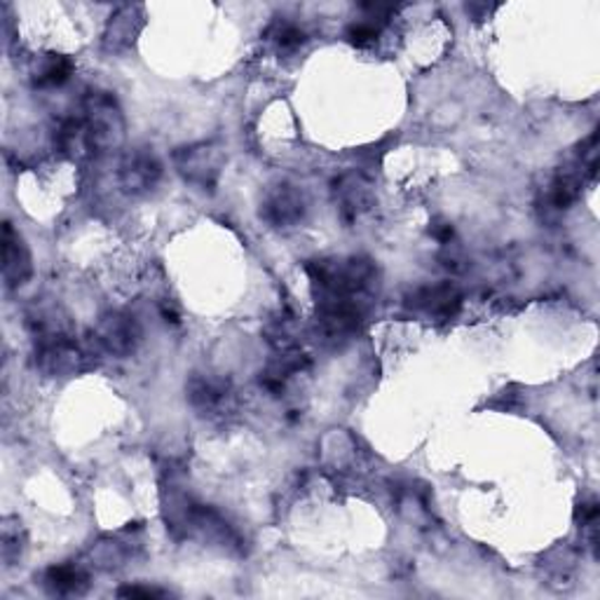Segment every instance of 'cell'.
Masks as SVG:
<instances>
[{
	"mask_svg": "<svg viewBox=\"0 0 600 600\" xmlns=\"http://www.w3.org/2000/svg\"><path fill=\"white\" fill-rule=\"evenodd\" d=\"M317 305L320 334L328 343H343L369 320L381 275L367 256H328L305 265Z\"/></svg>",
	"mask_w": 600,
	"mask_h": 600,
	"instance_id": "6da1fadb",
	"label": "cell"
},
{
	"mask_svg": "<svg viewBox=\"0 0 600 600\" xmlns=\"http://www.w3.org/2000/svg\"><path fill=\"white\" fill-rule=\"evenodd\" d=\"M81 118L94 153L120 151L128 136V122L113 94L106 89H89L81 104Z\"/></svg>",
	"mask_w": 600,
	"mask_h": 600,
	"instance_id": "7a4b0ae2",
	"label": "cell"
},
{
	"mask_svg": "<svg viewBox=\"0 0 600 600\" xmlns=\"http://www.w3.org/2000/svg\"><path fill=\"white\" fill-rule=\"evenodd\" d=\"M171 163L185 183L200 191H214L226 169V148L218 141H197L173 151Z\"/></svg>",
	"mask_w": 600,
	"mask_h": 600,
	"instance_id": "3957f363",
	"label": "cell"
},
{
	"mask_svg": "<svg viewBox=\"0 0 600 600\" xmlns=\"http://www.w3.org/2000/svg\"><path fill=\"white\" fill-rule=\"evenodd\" d=\"M185 399L204 420H226L237 408L232 383L216 373H193L185 383Z\"/></svg>",
	"mask_w": 600,
	"mask_h": 600,
	"instance_id": "277c9868",
	"label": "cell"
},
{
	"mask_svg": "<svg viewBox=\"0 0 600 600\" xmlns=\"http://www.w3.org/2000/svg\"><path fill=\"white\" fill-rule=\"evenodd\" d=\"M308 214V197L291 181H277L267 188L261 200V218L277 230L296 228Z\"/></svg>",
	"mask_w": 600,
	"mask_h": 600,
	"instance_id": "5b68a950",
	"label": "cell"
},
{
	"mask_svg": "<svg viewBox=\"0 0 600 600\" xmlns=\"http://www.w3.org/2000/svg\"><path fill=\"white\" fill-rule=\"evenodd\" d=\"M163 160L153 148H132L122 155L118 185L124 195L144 197L163 181Z\"/></svg>",
	"mask_w": 600,
	"mask_h": 600,
	"instance_id": "8992f818",
	"label": "cell"
},
{
	"mask_svg": "<svg viewBox=\"0 0 600 600\" xmlns=\"http://www.w3.org/2000/svg\"><path fill=\"white\" fill-rule=\"evenodd\" d=\"M87 352L73 336H59L36 343V369L47 377H73L87 364Z\"/></svg>",
	"mask_w": 600,
	"mask_h": 600,
	"instance_id": "52a82bcc",
	"label": "cell"
},
{
	"mask_svg": "<svg viewBox=\"0 0 600 600\" xmlns=\"http://www.w3.org/2000/svg\"><path fill=\"white\" fill-rule=\"evenodd\" d=\"M334 202L345 224H355L375 207V185L364 171H345L334 181Z\"/></svg>",
	"mask_w": 600,
	"mask_h": 600,
	"instance_id": "ba28073f",
	"label": "cell"
},
{
	"mask_svg": "<svg viewBox=\"0 0 600 600\" xmlns=\"http://www.w3.org/2000/svg\"><path fill=\"white\" fill-rule=\"evenodd\" d=\"M141 324L130 312H106L94 331V343H97L104 352L113 357H130L136 352L141 343Z\"/></svg>",
	"mask_w": 600,
	"mask_h": 600,
	"instance_id": "9c48e42d",
	"label": "cell"
},
{
	"mask_svg": "<svg viewBox=\"0 0 600 600\" xmlns=\"http://www.w3.org/2000/svg\"><path fill=\"white\" fill-rule=\"evenodd\" d=\"M406 308L430 320H453L463 308V291L453 281L424 284L406 296Z\"/></svg>",
	"mask_w": 600,
	"mask_h": 600,
	"instance_id": "30bf717a",
	"label": "cell"
},
{
	"mask_svg": "<svg viewBox=\"0 0 600 600\" xmlns=\"http://www.w3.org/2000/svg\"><path fill=\"white\" fill-rule=\"evenodd\" d=\"M0 251H3V281L5 289H20L34 275V259L22 232L14 228L10 220L3 224L0 235Z\"/></svg>",
	"mask_w": 600,
	"mask_h": 600,
	"instance_id": "8fae6325",
	"label": "cell"
},
{
	"mask_svg": "<svg viewBox=\"0 0 600 600\" xmlns=\"http://www.w3.org/2000/svg\"><path fill=\"white\" fill-rule=\"evenodd\" d=\"M310 357L300 352V347H291V350H279L267 361V367L261 371V387L273 394V397H284L293 377L308 373Z\"/></svg>",
	"mask_w": 600,
	"mask_h": 600,
	"instance_id": "7c38bea8",
	"label": "cell"
},
{
	"mask_svg": "<svg viewBox=\"0 0 600 600\" xmlns=\"http://www.w3.org/2000/svg\"><path fill=\"white\" fill-rule=\"evenodd\" d=\"M146 26V12L141 5H120L106 24L104 34V50L122 52L130 50L136 43L139 34Z\"/></svg>",
	"mask_w": 600,
	"mask_h": 600,
	"instance_id": "4fadbf2b",
	"label": "cell"
},
{
	"mask_svg": "<svg viewBox=\"0 0 600 600\" xmlns=\"http://www.w3.org/2000/svg\"><path fill=\"white\" fill-rule=\"evenodd\" d=\"M26 326L34 340L73 336V324L64 308L57 303H34L26 312Z\"/></svg>",
	"mask_w": 600,
	"mask_h": 600,
	"instance_id": "5bb4252c",
	"label": "cell"
},
{
	"mask_svg": "<svg viewBox=\"0 0 600 600\" xmlns=\"http://www.w3.org/2000/svg\"><path fill=\"white\" fill-rule=\"evenodd\" d=\"M43 584L55 596H83L89 589V571L83 563H59L47 567Z\"/></svg>",
	"mask_w": 600,
	"mask_h": 600,
	"instance_id": "9a60e30c",
	"label": "cell"
},
{
	"mask_svg": "<svg viewBox=\"0 0 600 600\" xmlns=\"http://www.w3.org/2000/svg\"><path fill=\"white\" fill-rule=\"evenodd\" d=\"M55 146L61 155L69 157L73 163H83L94 155L85 122L81 116H71L59 122V128L55 132Z\"/></svg>",
	"mask_w": 600,
	"mask_h": 600,
	"instance_id": "2e32d148",
	"label": "cell"
},
{
	"mask_svg": "<svg viewBox=\"0 0 600 600\" xmlns=\"http://www.w3.org/2000/svg\"><path fill=\"white\" fill-rule=\"evenodd\" d=\"M73 75V61L64 55H43L34 64L36 87H61Z\"/></svg>",
	"mask_w": 600,
	"mask_h": 600,
	"instance_id": "e0dca14e",
	"label": "cell"
},
{
	"mask_svg": "<svg viewBox=\"0 0 600 600\" xmlns=\"http://www.w3.org/2000/svg\"><path fill=\"white\" fill-rule=\"evenodd\" d=\"M265 40L271 43L277 52L291 55L308 43V34L291 20H277L265 31Z\"/></svg>",
	"mask_w": 600,
	"mask_h": 600,
	"instance_id": "ac0fdd59",
	"label": "cell"
},
{
	"mask_svg": "<svg viewBox=\"0 0 600 600\" xmlns=\"http://www.w3.org/2000/svg\"><path fill=\"white\" fill-rule=\"evenodd\" d=\"M124 559H128V549L116 540H101L89 549V565L99 567V571H116L124 565Z\"/></svg>",
	"mask_w": 600,
	"mask_h": 600,
	"instance_id": "d6986e66",
	"label": "cell"
},
{
	"mask_svg": "<svg viewBox=\"0 0 600 600\" xmlns=\"http://www.w3.org/2000/svg\"><path fill=\"white\" fill-rule=\"evenodd\" d=\"M24 542H26V537H24L20 520H14V524H12V520L8 518L5 526H3V540H0V549H3V563L8 567L22 559Z\"/></svg>",
	"mask_w": 600,
	"mask_h": 600,
	"instance_id": "ffe728a7",
	"label": "cell"
},
{
	"mask_svg": "<svg viewBox=\"0 0 600 600\" xmlns=\"http://www.w3.org/2000/svg\"><path fill=\"white\" fill-rule=\"evenodd\" d=\"M575 563H577V559L571 549H556L554 554L547 556L544 567H547V573L554 577L559 584H571L567 579H571L575 573Z\"/></svg>",
	"mask_w": 600,
	"mask_h": 600,
	"instance_id": "44dd1931",
	"label": "cell"
},
{
	"mask_svg": "<svg viewBox=\"0 0 600 600\" xmlns=\"http://www.w3.org/2000/svg\"><path fill=\"white\" fill-rule=\"evenodd\" d=\"M383 22H377V20H371V17H364L361 22H355L350 24V28H347V43L355 45V47H371L377 36H381V31H383Z\"/></svg>",
	"mask_w": 600,
	"mask_h": 600,
	"instance_id": "7402d4cb",
	"label": "cell"
},
{
	"mask_svg": "<svg viewBox=\"0 0 600 600\" xmlns=\"http://www.w3.org/2000/svg\"><path fill=\"white\" fill-rule=\"evenodd\" d=\"M444 249H441V254H439V261L441 265L446 267V271L451 273H463L465 267H467V256H465V249L457 244L455 240L448 242V244H441Z\"/></svg>",
	"mask_w": 600,
	"mask_h": 600,
	"instance_id": "603a6c76",
	"label": "cell"
},
{
	"mask_svg": "<svg viewBox=\"0 0 600 600\" xmlns=\"http://www.w3.org/2000/svg\"><path fill=\"white\" fill-rule=\"evenodd\" d=\"M120 598H167L169 591L157 587H141V584H130V587L118 589Z\"/></svg>",
	"mask_w": 600,
	"mask_h": 600,
	"instance_id": "cb8c5ba5",
	"label": "cell"
},
{
	"mask_svg": "<svg viewBox=\"0 0 600 600\" xmlns=\"http://www.w3.org/2000/svg\"><path fill=\"white\" fill-rule=\"evenodd\" d=\"M430 235L434 237L439 244H448V242L455 240V230H453V226L448 224V220H434V224L430 226Z\"/></svg>",
	"mask_w": 600,
	"mask_h": 600,
	"instance_id": "d4e9b609",
	"label": "cell"
}]
</instances>
